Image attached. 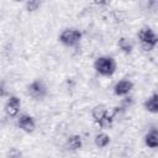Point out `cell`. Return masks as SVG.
I'll return each mask as SVG.
<instances>
[{"label": "cell", "mask_w": 158, "mask_h": 158, "mask_svg": "<svg viewBox=\"0 0 158 158\" xmlns=\"http://www.w3.org/2000/svg\"><path fill=\"white\" fill-rule=\"evenodd\" d=\"M9 156L10 157H12V156H21V153L20 152H9Z\"/></svg>", "instance_id": "d6986e66"}, {"label": "cell", "mask_w": 158, "mask_h": 158, "mask_svg": "<svg viewBox=\"0 0 158 158\" xmlns=\"http://www.w3.org/2000/svg\"><path fill=\"white\" fill-rule=\"evenodd\" d=\"M94 143H95V146H96L98 148H105V147H107L109 143H110V136L106 135L105 132H100V133H98V135L95 136Z\"/></svg>", "instance_id": "8fae6325"}, {"label": "cell", "mask_w": 158, "mask_h": 158, "mask_svg": "<svg viewBox=\"0 0 158 158\" xmlns=\"http://www.w3.org/2000/svg\"><path fill=\"white\" fill-rule=\"evenodd\" d=\"M20 109H21V100L16 95H9L7 101L4 106L5 114L9 117H16L20 112Z\"/></svg>", "instance_id": "5b68a950"}, {"label": "cell", "mask_w": 158, "mask_h": 158, "mask_svg": "<svg viewBox=\"0 0 158 158\" xmlns=\"http://www.w3.org/2000/svg\"><path fill=\"white\" fill-rule=\"evenodd\" d=\"M26 93L35 100H41L47 95V85L43 80L36 79L26 86Z\"/></svg>", "instance_id": "277c9868"}, {"label": "cell", "mask_w": 158, "mask_h": 158, "mask_svg": "<svg viewBox=\"0 0 158 158\" xmlns=\"http://www.w3.org/2000/svg\"><path fill=\"white\" fill-rule=\"evenodd\" d=\"M16 125L20 130H22L23 132H27V133H31L36 130V121L35 118L28 115V114H22L17 117V121H16Z\"/></svg>", "instance_id": "8992f818"}, {"label": "cell", "mask_w": 158, "mask_h": 158, "mask_svg": "<svg viewBox=\"0 0 158 158\" xmlns=\"http://www.w3.org/2000/svg\"><path fill=\"white\" fill-rule=\"evenodd\" d=\"M133 89V83L128 79H121L114 85V94L116 96H126Z\"/></svg>", "instance_id": "52a82bcc"}, {"label": "cell", "mask_w": 158, "mask_h": 158, "mask_svg": "<svg viewBox=\"0 0 158 158\" xmlns=\"http://www.w3.org/2000/svg\"><path fill=\"white\" fill-rule=\"evenodd\" d=\"M114 118H115V116L112 115V112H111V114L106 112V114H105V116H104V117L98 122V125H99L101 128L107 130V128H110V127L112 126V123H114Z\"/></svg>", "instance_id": "5bb4252c"}, {"label": "cell", "mask_w": 158, "mask_h": 158, "mask_svg": "<svg viewBox=\"0 0 158 158\" xmlns=\"http://www.w3.org/2000/svg\"><path fill=\"white\" fill-rule=\"evenodd\" d=\"M137 37H138V40L141 42V47L146 52L152 51L156 47L157 42H158V36L156 35V32L151 27L141 28L138 31V33H137Z\"/></svg>", "instance_id": "7a4b0ae2"}, {"label": "cell", "mask_w": 158, "mask_h": 158, "mask_svg": "<svg viewBox=\"0 0 158 158\" xmlns=\"http://www.w3.org/2000/svg\"><path fill=\"white\" fill-rule=\"evenodd\" d=\"M144 144L149 148H157L158 147V131L156 128H152L144 136Z\"/></svg>", "instance_id": "9c48e42d"}, {"label": "cell", "mask_w": 158, "mask_h": 158, "mask_svg": "<svg viewBox=\"0 0 158 158\" xmlns=\"http://www.w3.org/2000/svg\"><path fill=\"white\" fill-rule=\"evenodd\" d=\"M143 106L148 112L157 114L158 112V95H157V93H153L148 99H146V101L143 102Z\"/></svg>", "instance_id": "ba28073f"}, {"label": "cell", "mask_w": 158, "mask_h": 158, "mask_svg": "<svg viewBox=\"0 0 158 158\" xmlns=\"http://www.w3.org/2000/svg\"><path fill=\"white\" fill-rule=\"evenodd\" d=\"M7 95H9V91L6 90L5 84L4 83H0V96H7Z\"/></svg>", "instance_id": "e0dca14e"}, {"label": "cell", "mask_w": 158, "mask_h": 158, "mask_svg": "<svg viewBox=\"0 0 158 158\" xmlns=\"http://www.w3.org/2000/svg\"><path fill=\"white\" fill-rule=\"evenodd\" d=\"M81 146H83V141L79 135H70L67 138V148L69 151H78L81 148Z\"/></svg>", "instance_id": "30bf717a"}, {"label": "cell", "mask_w": 158, "mask_h": 158, "mask_svg": "<svg viewBox=\"0 0 158 158\" xmlns=\"http://www.w3.org/2000/svg\"><path fill=\"white\" fill-rule=\"evenodd\" d=\"M132 104H133V98H132V96H126V98L122 99V101H121V107L125 110V109H128Z\"/></svg>", "instance_id": "2e32d148"}, {"label": "cell", "mask_w": 158, "mask_h": 158, "mask_svg": "<svg viewBox=\"0 0 158 158\" xmlns=\"http://www.w3.org/2000/svg\"><path fill=\"white\" fill-rule=\"evenodd\" d=\"M94 69L100 75L110 77L116 70V60L110 56H100L94 62Z\"/></svg>", "instance_id": "6da1fadb"}, {"label": "cell", "mask_w": 158, "mask_h": 158, "mask_svg": "<svg viewBox=\"0 0 158 158\" xmlns=\"http://www.w3.org/2000/svg\"><path fill=\"white\" fill-rule=\"evenodd\" d=\"M42 5V0H26V10L28 12L37 11Z\"/></svg>", "instance_id": "9a60e30c"}, {"label": "cell", "mask_w": 158, "mask_h": 158, "mask_svg": "<svg viewBox=\"0 0 158 158\" xmlns=\"http://www.w3.org/2000/svg\"><path fill=\"white\" fill-rule=\"evenodd\" d=\"M106 112H107V110H106V107L104 105H96V106H94L93 110H91V117H93L94 122L98 123L105 116Z\"/></svg>", "instance_id": "7c38bea8"}, {"label": "cell", "mask_w": 158, "mask_h": 158, "mask_svg": "<svg viewBox=\"0 0 158 158\" xmlns=\"http://www.w3.org/2000/svg\"><path fill=\"white\" fill-rule=\"evenodd\" d=\"M81 37H83V35L79 30H77V28H65L59 33L58 40L64 46L74 47L80 42Z\"/></svg>", "instance_id": "3957f363"}, {"label": "cell", "mask_w": 158, "mask_h": 158, "mask_svg": "<svg viewBox=\"0 0 158 158\" xmlns=\"http://www.w3.org/2000/svg\"><path fill=\"white\" fill-rule=\"evenodd\" d=\"M94 2L98 5H107L110 2V0H94Z\"/></svg>", "instance_id": "ac0fdd59"}, {"label": "cell", "mask_w": 158, "mask_h": 158, "mask_svg": "<svg viewBox=\"0 0 158 158\" xmlns=\"http://www.w3.org/2000/svg\"><path fill=\"white\" fill-rule=\"evenodd\" d=\"M14 1H16V2H21V1H23V0H14Z\"/></svg>", "instance_id": "ffe728a7"}, {"label": "cell", "mask_w": 158, "mask_h": 158, "mask_svg": "<svg viewBox=\"0 0 158 158\" xmlns=\"http://www.w3.org/2000/svg\"><path fill=\"white\" fill-rule=\"evenodd\" d=\"M117 46H118V48H120L123 53H126V54H130V53L132 52V49H133V44H132V42H131L128 38H126V37H121V38H118V41H117Z\"/></svg>", "instance_id": "4fadbf2b"}]
</instances>
